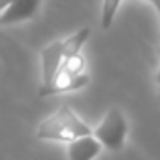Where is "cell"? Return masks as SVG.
Returning <instances> with one entry per match:
<instances>
[{"label": "cell", "mask_w": 160, "mask_h": 160, "mask_svg": "<svg viewBox=\"0 0 160 160\" xmlns=\"http://www.w3.org/2000/svg\"><path fill=\"white\" fill-rule=\"evenodd\" d=\"M92 128L81 121L70 106H60L55 113L40 121L36 128V138L43 141H62L72 143L83 136H91Z\"/></svg>", "instance_id": "obj_1"}, {"label": "cell", "mask_w": 160, "mask_h": 160, "mask_svg": "<svg viewBox=\"0 0 160 160\" xmlns=\"http://www.w3.org/2000/svg\"><path fill=\"white\" fill-rule=\"evenodd\" d=\"M91 81L89 73H79V75H68V73H58L49 85H43L38 89V96L45 98V96H53V94H64V92H73L87 87Z\"/></svg>", "instance_id": "obj_5"}, {"label": "cell", "mask_w": 160, "mask_h": 160, "mask_svg": "<svg viewBox=\"0 0 160 160\" xmlns=\"http://www.w3.org/2000/svg\"><path fill=\"white\" fill-rule=\"evenodd\" d=\"M122 0H104L102 2V12H100V23H102V28L108 30L113 21H115V15H117V10L121 6Z\"/></svg>", "instance_id": "obj_7"}, {"label": "cell", "mask_w": 160, "mask_h": 160, "mask_svg": "<svg viewBox=\"0 0 160 160\" xmlns=\"http://www.w3.org/2000/svg\"><path fill=\"white\" fill-rule=\"evenodd\" d=\"M126 134H128V121L124 113L115 106H111L102 117V121L92 128V136L100 141L102 147L109 151H121L126 141Z\"/></svg>", "instance_id": "obj_2"}, {"label": "cell", "mask_w": 160, "mask_h": 160, "mask_svg": "<svg viewBox=\"0 0 160 160\" xmlns=\"http://www.w3.org/2000/svg\"><path fill=\"white\" fill-rule=\"evenodd\" d=\"M158 94H160V87H158Z\"/></svg>", "instance_id": "obj_11"}, {"label": "cell", "mask_w": 160, "mask_h": 160, "mask_svg": "<svg viewBox=\"0 0 160 160\" xmlns=\"http://www.w3.org/2000/svg\"><path fill=\"white\" fill-rule=\"evenodd\" d=\"M145 2H151L152 6H156V4H160V0H145Z\"/></svg>", "instance_id": "obj_10"}, {"label": "cell", "mask_w": 160, "mask_h": 160, "mask_svg": "<svg viewBox=\"0 0 160 160\" xmlns=\"http://www.w3.org/2000/svg\"><path fill=\"white\" fill-rule=\"evenodd\" d=\"M62 58H64V42L62 40H55L43 47V51L40 53L42 87L49 85L57 77V73L60 72V66H62Z\"/></svg>", "instance_id": "obj_3"}, {"label": "cell", "mask_w": 160, "mask_h": 160, "mask_svg": "<svg viewBox=\"0 0 160 160\" xmlns=\"http://www.w3.org/2000/svg\"><path fill=\"white\" fill-rule=\"evenodd\" d=\"M154 8H156V12H158V19H160V4H156ZM156 83H158V87H160V66H158V72H156Z\"/></svg>", "instance_id": "obj_9"}, {"label": "cell", "mask_w": 160, "mask_h": 160, "mask_svg": "<svg viewBox=\"0 0 160 160\" xmlns=\"http://www.w3.org/2000/svg\"><path fill=\"white\" fill-rule=\"evenodd\" d=\"M12 2H13V0H0V13H2V12H4Z\"/></svg>", "instance_id": "obj_8"}, {"label": "cell", "mask_w": 160, "mask_h": 160, "mask_svg": "<svg viewBox=\"0 0 160 160\" xmlns=\"http://www.w3.org/2000/svg\"><path fill=\"white\" fill-rule=\"evenodd\" d=\"M102 149L104 147L100 145V141L91 134V136H83V138L68 143L66 156L68 160H94Z\"/></svg>", "instance_id": "obj_6"}, {"label": "cell", "mask_w": 160, "mask_h": 160, "mask_svg": "<svg viewBox=\"0 0 160 160\" xmlns=\"http://www.w3.org/2000/svg\"><path fill=\"white\" fill-rule=\"evenodd\" d=\"M43 0H13V2L0 13V27L17 25L23 21H30L38 15Z\"/></svg>", "instance_id": "obj_4"}]
</instances>
